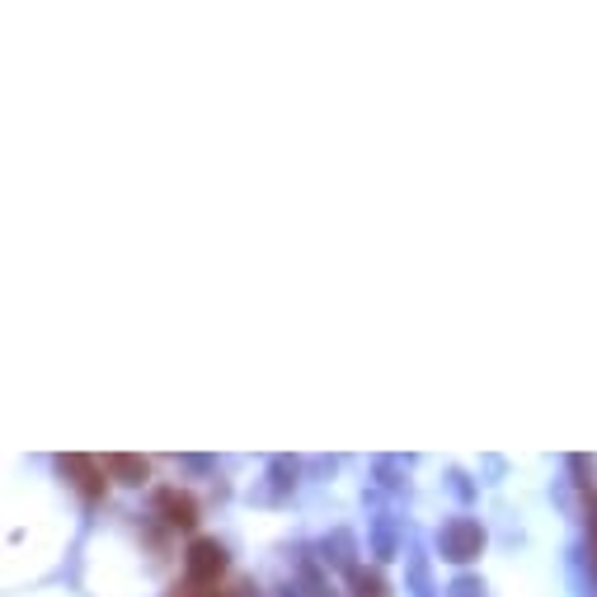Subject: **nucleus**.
Segmentation results:
<instances>
[{"label":"nucleus","mask_w":597,"mask_h":597,"mask_svg":"<svg viewBox=\"0 0 597 597\" xmlns=\"http://www.w3.org/2000/svg\"><path fill=\"white\" fill-rule=\"evenodd\" d=\"M221 570H226V550L217 542H193L189 546V579L193 584H217Z\"/></svg>","instance_id":"obj_2"},{"label":"nucleus","mask_w":597,"mask_h":597,"mask_svg":"<svg viewBox=\"0 0 597 597\" xmlns=\"http://www.w3.org/2000/svg\"><path fill=\"white\" fill-rule=\"evenodd\" d=\"M56 466H62V475H71V485H76L85 499H99V494H104V466L94 457H62Z\"/></svg>","instance_id":"obj_1"},{"label":"nucleus","mask_w":597,"mask_h":597,"mask_svg":"<svg viewBox=\"0 0 597 597\" xmlns=\"http://www.w3.org/2000/svg\"><path fill=\"white\" fill-rule=\"evenodd\" d=\"M104 466H109V471L118 475V480H127V485H141V480H147V471H151V466L141 461V457H109Z\"/></svg>","instance_id":"obj_5"},{"label":"nucleus","mask_w":597,"mask_h":597,"mask_svg":"<svg viewBox=\"0 0 597 597\" xmlns=\"http://www.w3.org/2000/svg\"><path fill=\"white\" fill-rule=\"evenodd\" d=\"M443 542H447L452 560H471L480 550V528H475V522H452V528L443 532Z\"/></svg>","instance_id":"obj_4"},{"label":"nucleus","mask_w":597,"mask_h":597,"mask_svg":"<svg viewBox=\"0 0 597 597\" xmlns=\"http://www.w3.org/2000/svg\"><path fill=\"white\" fill-rule=\"evenodd\" d=\"M353 597H391V593H386V584H381V574L358 570L353 574Z\"/></svg>","instance_id":"obj_6"},{"label":"nucleus","mask_w":597,"mask_h":597,"mask_svg":"<svg viewBox=\"0 0 597 597\" xmlns=\"http://www.w3.org/2000/svg\"><path fill=\"white\" fill-rule=\"evenodd\" d=\"M155 508H161V518L169 528H193L198 522V504H193V494H183V490H161Z\"/></svg>","instance_id":"obj_3"}]
</instances>
